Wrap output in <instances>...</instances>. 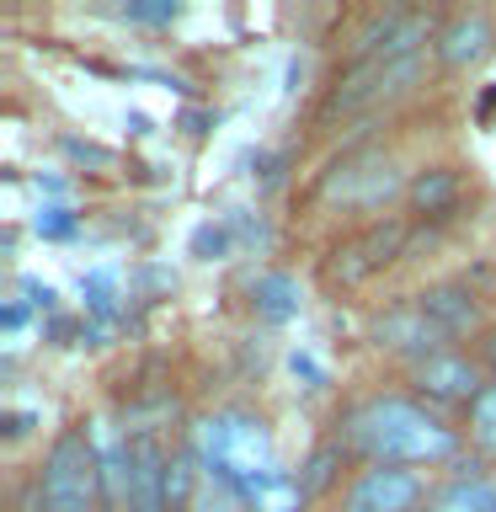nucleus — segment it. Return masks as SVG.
<instances>
[{"instance_id":"17","label":"nucleus","mask_w":496,"mask_h":512,"mask_svg":"<svg viewBox=\"0 0 496 512\" xmlns=\"http://www.w3.org/2000/svg\"><path fill=\"white\" fill-rule=\"evenodd\" d=\"M128 22H176V6L171 0H160V6H123Z\"/></svg>"},{"instance_id":"14","label":"nucleus","mask_w":496,"mask_h":512,"mask_svg":"<svg viewBox=\"0 0 496 512\" xmlns=\"http://www.w3.org/2000/svg\"><path fill=\"white\" fill-rule=\"evenodd\" d=\"M470 443L486 459H496V379L475 395V406H470Z\"/></svg>"},{"instance_id":"12","label":"nucleus","mask_w":496,"mask_h":512,"mask_svg":"<svg viewBox=\"0 0 496 512\" xmlns=\"http://www.w3.org/2000/svg\"><path fill=\"white\" fill-rule=\"evenodd\" d=\"M251 310L262 315V320H294L304 310V294H299V278L294 272H256V283H251Z\"/></svg>"},{"instance_id":"13","label":"nucleus","mask_w":496,"mask_h":512,"mask_svg":"<svg viewBox=\"0 0 496 512\" xmlns=\"http://www.w3.org/2000/svg\"><path fill=\"white\" fill-rule=\"evenodd\" d=\"M406 192H411V208H416V214L443 219V214H454V203H459V176L448 171V166H432V171L416 176Z\"/></svg>"},{"instance_id":"7","label":"nucleus","mask_w":496,"mask_h":512,"mask_svg":"<svg viewBox=\"0 0 496 512\" xmlns=\"http://www.w3.org/2000/svg\"><path fill=\"white\" fill-rule=\"evenodd\" d=\"M374 336H379V347H390V352H400V358H411V363H422V358H432V352H443V342H448V336L422 315V304H416V299H411V304H395V310H384L379 326H374Z\"/></svg>"},{"instance_id":"11","label":"nucleus","mask_w":496,"mask_h":512,"mask_svg":"<svg viewBox=\"0 0 496 512\" xmlns=\"http://www.w3.org/2000/svg\"><path fill=\"white\" fill-rule=\"evenodd\" d=\"M432 512H496V475L459 470L448 486L432 491Z\"/></svg>"},{"instance_id":"2","label":"nucleus","mask_w":496,"mask_h":512,"mask_svg":"<svg viewBox=\"0 0 496 512\" xmlns=\"http://www.w3.org/2000/svg\"><path fill=\"white\" fill-rule=\"evenodd\" d=\"M102 507V475L86 427H64L43 454L38 470V512H96Z\"/></svg>"},{"instance_id":"6","label":"nucleus","mask_w":496,"mask_h":512,"mask_svg":"<svg viewBox=\"0 0 496 512\" xmlns=\"http://www.w3.org/2000/svg\"><path fill=\"white\" fill-rule=\"evenodd\" d=\"M166 464L171 454L150 432L128 438V512H166Z\"/></svg>"},{"instance_id":"8","label":"nucleus","mask_w":496,"mask_h":512,"mask_svg":"<svg viewBox=\"0 0 496 512\" xmlns=\"http://www.w3.org/2000/svg\"><path fill=\"white\" fill-rule=\"evenodd\" d=\"M91 454H96V475H102V507L118 512L128 507V432H118L112 422H86Z\"/></svg>"},{"instance_id":"16","label":"nucleus","mask_w":496,"mask_h":512,"mask_svg":"<svg viewBox=\"0 0 496 512\" xmlns=\"http://www.w3.org/2000/svg\"><path fill=\"white\" fill-rule=\"evenodd\" d=\"M336 454H342V448H336V443L315 448V459L304 464V475H299V491H304V496H310V491H320V486H326V480H331V464H336Z\"/></svg>"},{"instance_id":"1","label":"nucleus","mask_w":496,"mask_h":512,"mask_svg":"<svg viewBox=\"0 0 496 512\" xmlns=\"http://www.w3.org/2000/svg\"><path fill=\"white\" fill-rule=\"evenodd\" d=\"M347 443L363 448L374 464H438L454 459L459 438L448 432L427 406H416L406 395H374L347 416Z\"/></svg>"},{"instance_id":"3","label":"nucleus","mask_w":496,"mask_h":512,"mask_svg":"<svg viewBox=\"0 0 496 512\" xmlns=\"http://www.w3.org/2000/svg\"><path fill=\"white\" fill-rule=\"evenodd\" d=\"M406 235H411L406 219H374L368 230L347 235L342 246L326 256V283H331V288H358V283H368L374 272H384L400 251H406Z\"/></svg>"},{"instance_id":"9","label":"nucleus","mask_w":496,"mask_h":512,"mask_svg":"<svg viewBox=\"0 0 496 512\" xmlns=\"http://www.w3.org/2000/svg\"><path fill=\"white\" fill-rule=\"evenodd\" d=\"M416 304H422V315L448 336V342H454V336H470L480 326V304L464 283H432L416 294Z\"/></svg>"},{"instance_id":"4","label":"nucleus","mask_w":496,"mask_h":512,"mask_svg":"<svg viewBox=\"0 0 496 512\" xmlns=\"http://www.w3.org/2000/svg\"><path fill=\"white\" fill-rule=\"evenodd\" d=\"M411 384H416V395L432 400V406H475V395L486 390V384H480V368L464 358L459 347H443V352H432V358L411 363Z\"/></svg>"},{"instance_id":"15","label":"nucleus","mask_w":496,"mask_h":512,"mask_svg":"<svg viewBox=\"0 0 496 512\" xmlns=\"http://www.w3.org/2000/svg\"><path fill=\"white\" fill-rule=\"evenodd\" d=\"M192 512H246V502H240V491L230 486V480L203 475V486H198V502H192Z\"/></svg>"},{"instance_id":"10","label":"nucleus","mask_w":496,"mask_h":512,"mask_svg":"<svg viewBox=\"0 0 496 512\" xmlns=\"http://www.w3.org/2000/svg\"><path fill=\"white\" fill-rule=\"evenodd\" d=\"M491 43H496L491 16H486V11H464V16H454V22L438 32V59L454 64V70H464V64H480V59H486Z\"/></svg>"},{"instance_id":"5","label":"nucleus","mask_w":496,"mask_h":512,"mask_svg":"<svg viewBox=\"0 0 496 512\" xmlns=\"http://www.w3.org/2000/svg\"><path fill=\"white\" fill-rule=\"evenodd\" d=\"M422 502V475L406 464H374L347 486V512H411Z\"/></svg>"},{"instance_id":"18","label":"nucleus","mask_w":496,"mask_h":512,"mask_svg":"<svg viewBox=\"0 0 496 512\" xmlns=\"http://www.w3.org/2000/svg\"><path fill=\"white\" fill-rule=\"evenodd\" d=\"M70 214H64V208H43V214H38V230H48V235H70Z\"/></svg>"}]
</instances>
